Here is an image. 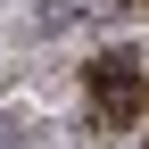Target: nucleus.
<instances>
[{
  "label": "nucleus",
  "instance_id": "f257e3e1",
  "mask_svg": "<svg viewBox=\"0 0 149 149\" xmlns=\"http://www.w3.org/2000/svg\"><path fill=\"white\" fill-rule=\"evenodd\" d=\"M91 100H100V124H133L141 108H149V74H141V58L108 50V58L91 66Z\"/></svg>",
  "mask_w": 149,
  "mask_h": 149
},
{
  "label": "nucleus",
  "instance_id": "f03ea898",
  "mask_svg": "<svg viewBox=\"0 0 149 149\" xmlns=\"http://www.w3.org/2000/svg\"><path fill=\"white\" fill-rule=\"evenodd\" d=\"M74 25V0H42V8H33V33H66Z\"/></svg>",
  "mask_w": 149,
  "mask_h": 149
},
{
  "label": "nucleus",
  "instance_id": "7ed1b4c3",
  "mask_svg": "<svg viewBox=\"0 0 149 149\" xmlns=\"http://www.w3.org/2000/svg\"><path fill=\"white\" fill-rule=\"evenodd\" d=\"M25 141V116H17V108H0V149H17Z\"/></svg>",
  "mask_w": 149,
  "mask_h": 149
}]
</instances>
